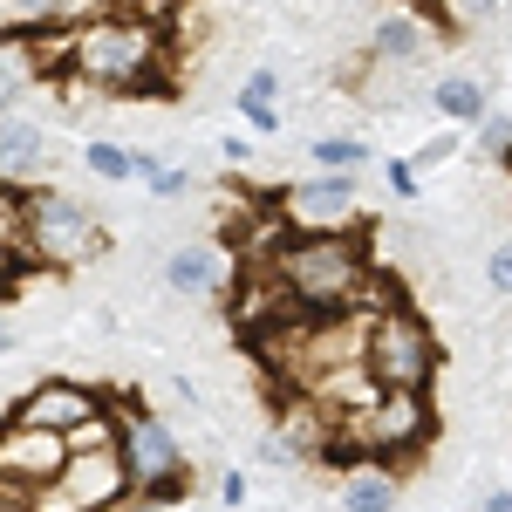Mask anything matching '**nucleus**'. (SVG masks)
<instances>
[{
	"mask_svg": "<svg viewBox=\"0 0 512 512\" xmlns=\"http://www.w3.org/2000/svg\"><path fill=\"white\" fill-rule=\"evenodd\" d=\"M55 164H62V137H55V130H41V123H28V117H0V185L28 192Z\"/></svg>",
	"mask_w": 512,
	"mask_h": 512,
	"instance_id": "f8f14e48",
	"label": "nucleus"
},
{
	"mask_svg": "<svg viewBox=\"0 0 512 512\" xmlns=\"http://www.w3.org/2000/svg\"><path fill=\"white\" fill-rule=\"evenodd\" d=\"M14 253H28L41 267H82V260L103 253V219H96L89 198L62 192V185H28L21 192V246Z\"/></svg>",
	"mask_w": 512,
	"mask_h": 512,
	"instance_id": "20e7f679",
	"label": "nucleus"
},
{
	"mask_svg": "<svg viewBox=\"0 0 512 512\" xmlns=\"http://www.w3.org/2000/svg\"><path fill=\"white\" fill-rule=\"evenodd\" d=\"M41 69L76 89H96V96H164L171 89V35H164V21L110 7V14L62 28V41L41 55Z\"/></svg>",
	"mask_w": 512,
	"mask_h": 512,
	"instance_id": "f257e3e1",
	"label": "nucleus"
},
{
	"mask_svg": "<svg viewBox=\"0 0 512 512\" xmlns=\"http://www.w3.org/2000/svg\"><path fill=\"white\" fill-rule=\"evenodd\" d=\"M219 506H246V472H219Z\"/></svg>",
	"mask_w": 512,
	"mask_h": 512,
	"instance_id": "393cba45",
	"label": "nucleus"
},
{
	"mask_svg": "<svg viewBox=\"0 0 512 512\" xmlns=\"http://www.w3.org/2000/svg\"><path fill=\"white\" fill-rule=\"evenodd\" d=\"M437 431L431 417V390H376L362 410L342 417V444L355 458H376V465H403L410 451H424Z\"/></svg>",
	"mask_w": 512,
	"mask_h": 512,
	"instance_id": "39448f33",
	"label": "nucleus"
},
{
	"mask_svg": "<svg viewBox=\"0 0 512 512\" xmlns=\"http://www.w3.org/2000/svg\"><path fill=\"white\" fill-rule=\"evenodd\" d=\"M137 185H144L151 198H164V205H171V198H185V192H192V171H185V164L151 158V151H137Z\"/></svg>",
	"mask_w": 512,
	"mask_h": 512,
	"instance_id": "6ab92c4d",
	"label": "nucleus"
},
{
	"mask_svg": "<svg viewBox=\"0 0 512 512\" xmlns=\"http://www.w3.org/2000/svg\"><path fill=\"white\" fill-rule=\"evenodd\" d=\"M485 287H492V294H506V301H512V239H499V246L485 253Z\"/></svg>",
	"mask_w": 512,
	"mask_h": 512,
	"instance_id": "5701e85b",
	"label": "nucleus"
},
{
	"mask_svg": "<svg viewBox=\"0 0 512 512\" xmlns=\"http://www.w3.org/2000/svg\"><path fill=\"white\" fill-rule=\"evenodd\" d=\"M437 328L410 301L383 294L369 308V335H362V369L376 376V390H431L437 383Z\"/></svg>",
	"mask_w": 512,
	"mask_h": 512,
	"instance_id": "7ed1b4c3",
	"label": "nucleus"
},
{
	"mask_svg": "<svg viewBox=\"0 0 512 512\" xmlns=\"http://www.w3.org/2000/svg\"><path fill=\"white\" fill-rule=\"evenodd\" d=\"M335 499H342V512H396L403 506V472L362 458V465H349V478H342Z\"/></svg>",
	"mask_w": 512,
	"mask_h": 512,
	"instance_id": "ddd939ff",
	"label": "nucleus"
},
{
	"mask_svg": "<svg viewBox=\"0 0 512 512\" xmlns=\"http://www.w3.org/2000/svg\"><path fill=\"white\" fill-rule=\"evenodd\" d=\"M274 212L287 219V233H362V192L355 171H315L274 192Z\"/></svg>",
	"mask_w": 512,
	"mask_h": 512,
	"instance_id": "0eeeda50",
	"label": "nucleus"
},
{
	"mask_svg": "<svg viewBox=\"0 0 512 512\" xmlns=\"http://www.w3.org/2000/svg\"><path fill=\"white\" fill-rule=\"evenodd\" d=\"M117 444H123V465H130V485H137V492L171 499V506L185 499L192 465H185V444H178V431L164 424L158 410L123 403V410H117Z\"/></svg>",
	"mask_w": 512,
	"mask_h": 512,
	"instance_id": "423d86ee",
	"label": "nucleus"
},
{
	"mask_svg": "<svg viewBox=\"0 0 512 512\" xmlns=\"http://www.w3.org/2000/svg\"><path fill=\"white\" fill-rule=\"evenodd\" d=\"M219 158H226V164H246V158H253V144H246V137H219Z\"/></svg>",
	"mask_w": 512,
	"mask_h": 512,
	"instance_id": "a878e982",
	"label": "nucleus"
},
{
	"mask_svg": "<svg viewBox=\"0 0 512 512\" xmlns=\"http://www.w3.org/2000/svg\"><path fill=\"white\" fill-rule=\"evenodd\" d=\"M308 158H315V171H362V164L376 158V144H362L355 130H328V137L308 144Z\"/></svg>",
	"mask_w": 512,
	"mask_h": 512,
	"instance_id": "f3484780",
	"label": "nucleus"
},
{
	"mask_svg": "<svg viewBox=\"0 0 512 512\" xmlns=\"http://www.w3.org/2000/svg\"><path fill=\"white\" fill-rule=\"evenodd\" d=\"M28 82H35V69H28L14 48H0V117H14V103L28 96Z\"/></svg>",
	"mask_w": 512,
	"mask_h": 512,
	"instance_id": "aec40b11",
	"label": "nucleus"
},
{
	"mask_svg": "<svg viewBox=\"0 0 512 512\" xmlns=\"http://www.w3.org/2000/svg\"><path fill=\"white\" fill-rule=\"evenodd\" d=\"M458 151H465V137H458V123H451V130H431V137L410 151V164H417V171H437V164H451Z\"/></svg>",
	"mask_w": 512,
	"mask_h": 512,
	"instance_id": "412c9836",
	"label": "nucleus"
},
{
	"mask_svg": "<svg viewBox=\"0 0 512 512\" xmlns=\"http://www.w3.org/2000/svg\"><path fill=\"white\" fill-rule=\"evenodd\" d=\"M478 137V158H492V164H512V117H485L472 130Z\"/></svg>",
	"mask_w": 512,
	"mask_h": 512,
	"instance_id": "4be33fe9",
	"label": "nucleus"
},
{
	"mask_svg": "<svg viewBox=\"0 0 512 512\" xmlns=\"http://www.w3.org/2000/svg\"><path fill=\"white\" fill-rule=\"evenodd\" d=\"M62 465H69V437H62V431H41V424H21V417L0 424V478L48 485Z\"/></svg>",
	"mask_w": 512,
	"mask_h": 512,
	"instance_id": "9b49d317",
	"label": "nucleus"
},
{
	"mask_svg": "<svg viewBox=\"0 0 512 512\" xmlns=\"http://www.w3.org/2000/svg\"><path fill=\"white\" fill-rule=\"evenodd\" d=\"M383 178H390V192H396V198H424V171H417L410 158H396Z\"/></svg>",
	"mask_w": 512,
	"mask_h": 512,
	"instance_id": "b1692460",
	"label": "nucleus"
},
{
	"mask_svg": "<svg viewBox=\"0 0 512 512\" xmlns=\"http://www.w3.org/2000/svg\"><path fill=\"white\" fill-rule=\"evenodd\" d=\"M110 403H103V390H89V383H76V376H41L35 390L14 403V417L21 424H41V431H82L89 417H103Z\"/></svg>",
	"mask_w": 512,
	"mask_h": 512,
	"instance_id": "9d476101",
	"label": "nucleus"
},
{
	"mask_svg": "<svg viewBox=\"0 0 512 512\" xmlns=\"http://www.w3.org/2000/svg\"><path fill=\"white\" fill-rule=\"evenodd\" d=\"M431 48H437V14H424V7H390V14H376V28L362 41L369 69H424Z\"/></svg>",
	"mask_w": 512,
	"mask_h": 512,
	"instance_id": "1a4fd4ad",
	"label": "nucleus"
},
{
	"mask_svg": "<svg viewBox=\"0 0 512 512\" xmlns=\"http://www.w3.org/2000/svg\"><path fill=\"white\" fill-rule=\"evenodd\" d=\"M478 512H512V485H492V492L478 499Z\"/></svg>",
	"mask_w": 512,
	"mask_h": 512,
	"instance_id": "bb28decb",
	"label": "nucleus"
},
{
	"mask_svg": "<svg viewBox=\"0 0 512 512\" xmlns=\"http://www.w3.org/2000/svg\"><path fill=\"white\" fill-rule=\"evenodd\" d=\"M76 158H82V171H89V178H103V185H137V151L117 144V137H89Z\"/></svg>",
	"mask_w": 512,
	"mask_h": 512,
	"instance_id": "dca6fc26",
	"label": "nucleus"
},
{
	"mask_svg": "<svg viewBox=\"0 0 512 512\" xmlns=\"http://www.w3.org/2000/svg\"><path fill=\"white\" fill-rule=\"evenodd\" d=\"M233 103H239V117L253 123L260 137H274V130H280V76L267 69V62H260V69H246V82H239Z\"/></svg>",
	"mask_w": 512,
	"mask_h": 512,
	"instance_id": "2eb2a0df",
	"label": "nucleus"
},
{
	"mask_svg": "<svg viewBox=\"0 0 512 512\" xmlns=\"http://www.w3.org/2000/svg\"><path fill=\"white\" fill-rule=\"evenodd\" d=\"M437 7V28H451V35H472V28H492L499 14H506L512 0H431Z\"/></svg>",
	"mask_w": 512,
	"mask_h": 512,
	"instance_id": "a211bd4d",
	"label": "nucleus"
},
{
	"mask_svg": "<svg viewBox=\"0 0 512 512\" xmlns=\"http://www.w3.org/2000/svg\"><path fill=\"white\" fill-rule=\"evenodd\" d=\"M308 308V315H328V308H355L369 301L376 287V260H369V239L362 233H287L274 239L267 260H253Z\"/></svg>",
	"mask_w": 512,
	"mask_h": 512,
	"instance_id": "f03ea898",
	"label": "nucleus"
},
{
	"mask_svg": "<svg viewBox=\"0 0 512 512\" xmlns=\"http://www.w3.org/2000/svg\"><path fill=\"white\" fill-rule=\"evenodd\" d=\"M7 349H14V328H7V321H0V355H7Z\"/></svg>",
	"mask_w": 512,
	"mask_h": 512,
	"instance_id": "c85d7f7f",
	"label": "nucleus"
},
{
	"mask_svg": "<svg viewBox=\"0 0 512 512\" xmlns=\"http://www.w3.org/2000/svg\"><path fill=\"white\" fill-rule=\"evenodd\" d=\"M424 96H431L437 117L458 123V130H478V123L492 117V89H485V76H437Z\"/></svg>",
	"mask_w": 512,
	"mask_h": 512,
	"instance_id": "4468645a",
	"label": "nucleus"
},
{
	"mask_svg": "<svg viewBox=\"0 0 512 512\" xmlns=\"http://www.w3.org/2000/svg\"><path fill=\"white\" fill-rule=\"evenodd\" d=\"M123 512H178V506H171V499H151V492H137V499H130Z\"/></svg>",
	"mask_w": 512,
	"mask_h": 512,
	"instance_id": "cd10ccee",
	"label": "nucleus"
},
{
	"mask_svg": "<svg viewBox=\"0 0 512 512\" xmlns=\"http://www.w3.org/2000/svg\"><path fill=\"white\" fill-rule=\"evenodd\" d=\"M158 280H164L171 301H219V294H233L239 260H233L226 239H178V246L164 253Z\"/></svg>",
	"mask_w": 512,
	"mask_h": 512,
	"instance_id": "6e6552de",
	"label": "nucleus"
}]
</instances>
